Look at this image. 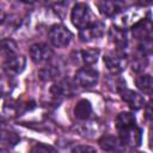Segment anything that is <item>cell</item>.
Returning <instances> with one entry per match:
<instances>
[{"mask_svg":"<svg viewBox=\"0 0 153 153\" xmlns=\"http://www.w3.org/2000/svg\"><path fill=\"white\" fill-rule=\"evenodd\" d=\"M26 60L23 55H13L10 56L7 59H5L4 65H2V69L4 73L7 76H14L18 75L19 73L23 72L24 67H25Z\"/></svg>","mask_w":153,"mask_h":153,"instance_id":"obj_5","label":"cell"},{"mask_svg":"<svg viewBox=\"0 0 153 153\" xmlns=\"http://www.w3.org/2000/svg\"><path fill=\"white\" fill-rule=\"evenodd\" d=\"M120 94H121L122 100L133 110H140L145 105L143 97L140 93H137V92H135L133 90L123 88V90L120 91Z\"/></svg>","mask_w":153,"mask_h":153,"instance_id":"obj_11","label":"cell"},{"mask_svg":"<svg viewBox=\"0 0 153 153\" xmlns=\"http://www.w3.org/2000/svg\"><path fill=\"white\" fill-rule=\"evenodd\" d=\"M148 145H149V148L153 149V126L149 128V131H148Z\"/></svg>","mask_w":153,"mask_h":153,"instance_id":"obj_27","label":"cell"},{"mask_svg":"<svg viewBox=\"0 0 153 153\" xmlns=\"http://www.w3.org/2000/svg\"><path fill=\"white\" fill-rule=\"evenodd\" d=\"M48 37H49L50 43L54 47L62 48V47H66L69 44V42L72 39V33L63 25L56 24V25H53L51 29L49 30Z\"/></svg>","mask_w":153,"mask_h":153,"instance_id":"obj_2","label":"cell"},{"mask_svg":"<svg viewBox=\"0 0 153 153\" xmlns=\"http://www.w3.org/2000/svg\"><path fill=\"white\" fill-rule=\"evenodd\" d=\"M29 153H57V151L53 146L45 143H35L29 149Z\"/></svg>","mask_w":153,"mask_h":153,"instance_id":"obj_24","label":"cell"},{"mask_svg":"<svg viewBox=\"0 0 153 153\" xmlns=\"http://www.w3.org/2000/svg\"><path fill=\"white\" fill-rule=\"evenodd\" d=\"M100 148L105 152L110 153H122L124 151V145L121 141L120 136H114V135H104L99 139L98 141Z\"/></svg>","mask_w":153,"mask_h":153,"instance_id":"obj_10","label":"cell"},{"mask_svg":"<svg viewBox=\"0 0 153 153\" xmlns=\"http://www.w3.org/2000/svg\"><path fill=\"white\" fill-rule=\"evenodd\" d=\"M80 60L81 62L87 67L90 65H93L97 62L98 56H99V50L98 49H86V50H81L79 53Z\"/></svg>","mask_w":153,"mask_h":153,"instance_id":"obj_18","label":"cell"},{"mask_svg":"<svg viewBox=\"0 0 153 153\" xmlns=\"http://www.w3.org/2000/svg\"><path fill=\"white\" fill-rule=\"evenodd\" d=\"M131 35L134 38L141 41L153 36V20L149 17H145L136 22L131 26Z\"/></svg>","mask_w":153,"mask_h":153,"instance_id":"obj_6","label":"cell"},{"mask_svg":"<svg viewBox=\"0 0 153 153\" xmlns=\"http://www.w3.org/2000/svg\"><path fill=\"white\" fill-rule=\"evenodd\" d=\"M109 37L112 44L117 47L118 49H124L128 44V35L123 27L111 26L109 30Z\"/></svg>","mask_w":153,"mask_h":153,"instance_id":"obj_12","label":"cell"},{"mask_svg":"<svg viewBox=\"0 0 153 153\" xmlns=\"http://www.w3.org/2000/svg\"><path fill=\"white\" fill-rule=\"evenodd\" d=\"M98 72L92 67H81L74 75V82L80 87H92L98 82Z\"/></svg>","mask_w":153,"mask_h":153,"instance_id":"obj_3","label":"cell"},{"mask_svg":"<svg viewBox=\"0 0 153 153\" xmlns=\"http://www.w3.org/2000/svg\"><path fill=\"white\" fill-rule=\"evenodd\" d=\"M92 114V105L87 99H80L74 106V116L80 121H86Z\"/></svg>","mask_w":153,"mask_h":153,"instance_id":"obj_14","label":"cell"},{"mask_svg":"<svg viewBox=\"0 0 153 153\" xmlns=\"http://www.w3.org/2000/svg\"><path fill=\"white\" fill-rule=\"evenodd\" d=\"M148 65V61H147V57L142 54H140L137 51V54H135L131 59V69L136 73H140L142 71H145V68L147 67Z\"/></svg>","mask_w":153,"mask_h":153,"instance_id":"obj_19","label":"cell"},{"mask_svg":"<svg viewBox=\"0 0 153 153\" xmlns=\"http://www.w3.org/2000/svg\"><path fill=\"white\" fill-rule=\"evenodd\" d=\"M51 93L54 96H59V97H72L74 93V87L73 85L68 81V80H62L55 85L51 86L50 88Z\"/></svg>","mask_w":153,"mask_h":153,"instance_id":"obj_15","label":"cell"},{"mask_svg":"<svg viewBox=\"0 0 153 153\" xmlns=\"http://www.w3.org/2000/svg\"><path fill=\"white\" fill-rule=\"evenodd\" d=\"M54 56L53 49L44 43H36L30 47V57L35 63H43Z\"/></svg>","mask_w":153,"mask_h":153,"instance_id":"obj_7","label":"cell"},{"mask_svg":"<svg viewBox=\"0 0 153 153\" xmlns=\"http://www.w3.org/2000/svg\"><path fill=\"white\" fill-rule=\"evenodd\" d=\"M135 123H136L135 116L128 111L120 112L116 117V128L118 129V131L127 129V128H130V127H134V126H136Z\"/></svg>","mask_w":153,"mask_h":153,"instance_id":"obj_16","label":"cell"},{"mask_svg":"<svg viewBox=\"0 0 153 153\" xmlns=\"http://www.w3.org/2000/svg\"><path fill=\"white\" fill-rule=\"evenodd\" d=\"M19 136L14 133V131H10V130H2L1 134V143L4 147H13L18 143L19 141Z\"/></svg>","mask_w":153,"mask_h":153,"instance_id":"obj_20","label":"cell"},{"mask_svg":"<svg viewBox=\"0 0 153 153\" xmlns=\"http://www.w3.org/2000/svg\"><path fill=\"white\" fill-rule=\"evenodd\" d=\"M127 57L122 54H108L104 56V63L105 67L108 68V71L111 74H118L122 71H124L126 66H127Z\"/></svg>","mask_w":153,"mask_h":153,"instance_id":"obj_8","label":"cell"},{"mask_svg":"<svg viewBox=\"0 0 153 153\" xmlns=\"http://www.w3.org/2000/svg\"><path fill=\"white\" fill-rule=\"evenodd\" d=\"M137 51H139L140 54L145 55V56L153 54V36L139 41V44H137Z\"/></svg>","mask_w":153,"mask_h":153,"instance_id":"obj_22","label":"cell"},{"mask_svg":"<svg viewBox=\"0 0 153 153\" xmlns=\"http://www.w3.org/2000/svg\"><path fill=\"white\" fill-rule=\"evenodd\" d=\"M135 84L141 92L149 94V96H153V76L152 75L141 74V75L136 76Z\"/></svg>","mask_w":153,"mask_h":153,"instance_id":"obj_17","label":"cell"},{"mask_svg":"<svg viewBox=\"0 0 153 153\" xmlns=\"http://www.w3.org/2000/svg\"><path fill=\"white\" fill-rule=\"evenodd\" d=\"M16 53H17V45H16V43L12 39H10V38L2 39V42H1V54H2V56L5 59H7L10 56L17 55Z\"/></svg>","mask_w":153,"mask_h":153,"instance_id":"obj_21","label":"cell"},{"mask_svg":"<svg viewBox=\"0 0 153 153\" xmlns=\"http://www.w3.org/2000/svg\"><path fill=\"white\" fill-rule=\"evenodd\" d=\"M72 153H97V151L88 145H78L72 148Z\"/></svg>","mask_w":153,"mask_h":153,"instance_id":"obj_25","label":"cell"},{"mask_svg":"<svg viewBox=\"0 0 153 153\" xmlns=\"http://www.w3.org/2000/svg\"><path fill=\"white\" fill-rule=\"evenodd\" d=\"M145 112H146V117H147L148 120L153 121V99H151L149 103L146 105Z\"/></svg>","mask_w":153,"mask_h":153,"instance_id":"obj_26","label":"cell"},{"mask_svg":"<svg viewBox=\"0 0 153 153\" xmlns=\"http://www.w3.org/2000/svg\"><path fill=\"white\" fill-rule=\"evenodd\" d=\"M120 139L123 142L124 147H130V148H136L141 145L142 141V130L134 126L123 130H120Z\"/></svg>","mask_w":153,"mask_h":153,"instance_id":"obj_4","label":"cell"},{"mask_svg":"<svg viewBox=\"0 0 153 153\" xmlns=\"http://www.w3.org/2000/svg\"><path fill=\"white\" fill-rule=\"evenodd\" d=\"M71 20L73 25L80 30L87 27L91 23H93L90 7L84 2H78L76 5H74L71 12Z\"/></svg>","mask_w":153,"mask_h":153,"instance_id":"obj_1","label":"cell"},{"mask_svg":"<svg viewBox=\"0 0 153 153\" xmlns=\"http://www.w3.org/2000/svg\"><path fill=\"white\" fill-rule=\"evenodd\" d=\"M57 75H59V69L54 66H47L39 71V78L44 81L51 80V79L56 78Z\"/></svg>","mask_w":153,"mask_h":153,"instance_id":"obj_23","label":"cell"},{"mask_svg":"<svg viewBox=\"0 0 153 153\" xmlns=\"http://www.w3.org/2000/svg\"><path fill=\"white\" fill-rule=\"evenodd\" d=\"M124 2L121 1H102V2H97V7L99 10V12L106 17H114L117 13H120L123 7H124Z\"/></svg>","mask_w":153,"mask_h":153,"instance_id":"obj_13","label":"cell"},{"mask_svg":"<svg viewBox=\"0 0 153 153\" xmlns=\"http://www.w3.org/2000/svg\"><path fill=\"white\" fill-rule=\"evenodd\" d=\"M104 30H105L104 24L96 20V22L91 23L87 27L80 30L79 37L82 42H91V41H94L99 37H102L104 33Z\"/></svg>","mask_w":153,"mask_h":153,"instance_id":"obj_9","label":"cell"}]
</instances>
